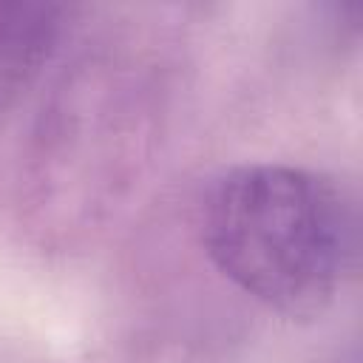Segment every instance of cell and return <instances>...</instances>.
<instances>
[{
  "label": "cell",
  "mask_w": 363,
  "mask_h": 363,
  "mask_svg": "<svg viewBox=\"0 0 363 363\" xmlns=\"http://www.w3.org/2000/svg\"><path fill=\"white\" fill-rule=\"evenodd\" d=\"M204 244L216 267L255 301L286 318H315L343 275L346 207L309 170L238 167L207 196Z\"/></svg>",
  "instance_id": "cell-1"
}]
</instances>
